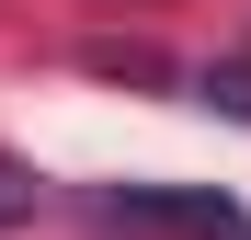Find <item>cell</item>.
Returning a JSON list of instances; mask_svg holds the SVG:
<instances>
[{
	"label": "cell",
	"instance_id": "obj_1",
	"mask_svg": "<svg viewBox=\"0 0 251 240\" xmlns=\"http://www.w3.org/2000/svg\"><path fill=\"white\" fill-rule=\"evenodd\" d=\"M92 217L103 229H149V240H251L240 194H217V183H103Z\"/></svg>",
	"mask_w": 251,
	"mask_h": 240
},
{
	"label": "cell",
	"instance_id": "obj_3",
	"mask_svg": "<svg viewBox=\"0 0 251 240\" xmlns=\"http://www.w3.org/2000/svg\"><path fill=\"white\" fill-rule=\"evenodd\" d=\"M194 103H217V114H240V126H251V69H205Z\"/></svg>",
	"mask_w": 251,
	"mask_h": 240
},
{
	"label": "cell",
	"instance_id": "obj_2",
	"mask_svg": "<svg viewBox=\"0 0 251 240\" xmlns=\"http://www.w3.org/2000/svg\"><path fill=\"white\" fill-rule=\"evenodd\" d=\"M34 206H46V172H34V160H12V149H0V229H23Z\"/></svg>",
	"mask_w": 251,
	"mask_h": 240
}]
</instances>
